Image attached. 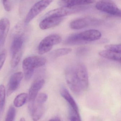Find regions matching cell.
Listing matches in <instances>:
<instances>
[{"instance_id":"obj_8","label":"cell","mask_w":121,"mask_h":121,"mask_svg":"<svg viewBox=\"0 0 121 121\" xmlns=\"http://www.w3.org/2000/svg\"><path fill=\"white\" fill-rule=\"evenodd\" d=\"M54 0H40L32 7L25 20V24L30 23L36 17L44 10Z\"/></svg>"},{"instance_id":"obj_19","label":"cell","mask_w":121,"mask_h":121,"mask_svg":"<svg viewBox=\"0 0 121 121\" xmlns=\"http://www.w3.org/2000/svg\"><path fill=\"white\" fill-rule=\"evenodd\" d=\"M28 99V94L22 93L18 95L14 100V104L17 107H20L23 106Z\"/></svg>"},{"instance_id":"obj_10","label":"cell","mask_w":121,"mask_h":121,"mask_svg":"<svg viewBox=\"0 0 121 121\" xmlns=\"http://www.w3.org/2000/svg\"><path fill=\"white\" fill-rule=\"evenodd\" d=\"M76 76L83 91L87 89L89 86L88 73L86 66L84 64H79L75 66Z\"/></svg>"},{"instance_id":"obj_30","label":"cell","mask_w":121,"mask_h":121,"mask_svg":"<svg viewBox=\"0 0 121 121\" xmlns=\"http://www.w3.org/2000/svg\"><path fill=\"white\" fill-rule=\"evenodd\" d=\"M20 121H25V119L24 117H22L20 119Z\"/></svg>"},{"instance_id":"obj_20","label":"cell","mask_w":121,"mask_h":121,"mask_svg":"<svg viewBox=\"0 0 121 121\" xmlns=\"http://www.w3.org/2000/svg\"><path fill=\"white\" fill-rule=\"evenodd\" d=\"M72 51V49L70 48L58 49L52 52L51 54L53 58H56L58 57L67 55L71 53Z\"/></svg>"},{"instance_id":"obj_26","label":"cell","mask_w":121,"mask_h":121,"mask_svg":"<svg viewBox=\"0 0 121 121\" xmlns=\"http://www.w3.org/2000/svg\"><path fill=\"white\" fill-rule=\"evenodd\" d=\"M48 99V95L45 93H39L37 95L34 102L38 104H44Z\"/></svg>"},{"instance_id":"obj_13","label":"cell","mask_w":121,"mask_h":121,"mask_svg":"<svg viewBox=\"0 0 121 121\" xmlns=\"http://www.w3.org/2000/svg\"><path fill=\"white\" fill-rule=\"evenodd\" d=\"M45 83V81L42 79L35 81L29 90L28 99L30 103H34L38 95V92Z\"/></svg>"},{"instance_id":"obj_5","label":"cell","mask_w":121,"mask_h":121,"mask_svg":"<svg viewBox=\"0 0 121 121\" xmlns=\"http://www.w3.org/2000/svg\"><path fill=\"white\" fill-rule=\"evenodd\" d=\"M66 82L71 91L76 95H80L83 92L76 76L75 66L67 68L65 72Z\"/></svg>"},{"instance_id":"obj_1","label":"cell","mask_w":121,"mask_h":121,"mask_svg":"<svg viewBox=\"0 0 121 121\" xmlns=\"http://www.w3.org/2000/svg\"><path fill=\"white\" fill-rule=\"evenodd\" d=\"M46 63V59L41 56H34L26 58L22 62V68L26 80H30L33 75L34 69L43 66Z\"/></svg>"},{"instance_id":"obj_29","label":"cell","mask_w":121,"mask_h":121,"mask_svg":"<svg viewBox=\"0 0 121 121\" xmlns=\"http://www.w3.org/2000/svg\"><path fill=\"white\" fill-rule=\"evenodd\" d=\"M50 120H52V121H61L60 118L58 117H55L53 118H52Z\"/></svg>"},{"instance_id":"obj_28","label":"cell","mask_w":121,"mask_h":121,"mask_svg":"<svg viewBox=\"0 0 121 121\" xmlns=\"http://www.w3.org/2000/svg\"><path fill=\"white\" fill-rule=\"evenodd\" d=\"M89 48L87 47H82L78 48L77 51V54L78 55H84L89 51Z\"/></svg>"},{"instance_id":"obj_3","label":"cell","mask_w":121,"mask_h":121,"mask_svg":"<svg viewBox=\"0 0 121 121\" xmlns=\"http://www.w3.org/2000/svg\"><path fill=\"white\" fill-rule=\"evenodd\" d=\"M22 29L20 25L17 26L15 29L10 49L12 54L22 50L27 33L26 30Z\"/></svg>"},{"instance_id":"obj_14","label":"cell","mask_w":121,"mask_h":121,"mask_svg":"<svg viewBox=\"0 0 121 121\" xmlns=\"http://www.w3.org/2000/svg\"><path fill=\"white\" fill-rule=\"evenodd\" d=\"M29 108L31 112L32 118L34 121L40 119L44 112L43 104H38L35 102L29 104Z\"/></svg>"},{"instance_id":"obj_9","label":"cell","mask_w":121,"mask_h":121,"mask_svg":"<svg viewBox=\"0 0 121 121\" xmlns=\"http://www.w3.org/2000/svg\"><path fill=\"white\" fill-rule=\"evenodd\" d=\"M102 20L94 18L87 17L79 18L72 21L69 24L71 29L79 30L90 26L99 25L102 23Z\"/></svg>"},{"instance_id":"obj_21","label":"cell","mask_w":121,"mask_h":121,"mask_svg":"<svg viewBox=\"0 0 121 121\" xmlns=\"http://www.w3.org/2000/svg\"><path fill=\"white\" fill-rule=\"evenodd\" d=\"M22 50L12 54V58L11 61V65L12 68H14L17 66L22 58Z\"/></svg>"},{"instance_id":"obj_25","label":"cell","mask_w":121,"mask_h":121,"mask_svg":"<svg viewBox=\"0 0 121 121\" xmlns=\"http://www.w3.org/2000/svg\"><path fill=\"white\" fill-rule=\"evenodd\" d=\"M105 49L112 51L116 53H121V45L119 44H111L105 46Z\"/></svg>"},{"instance_id":"obj_23","label":"cell","mask_w":121,"mask_h":121,"mask_svg":"<svg viewBox=\"0 0 121 121\" xmlns=\"http://www.w3.org/2000/svg\"><path fill=\"white\" fill-rule=\"evenodd\" d=\"M69 118L71 121H81L79 111L74 109L69 106Z\"/></svg>"},{"instance_id":"obj_6","label":"cell","mask_w":121,"mask_h":121,"mask_svg":"<svg viewBox=\"0 0 121 121\" xmlns=\"http://www.w3.org/2000/svg\"><path fill=\"white\" fill-rule=\"evenodd\" d=\"M84 6L73 7H61L60 8L52 10L47 13L43 17H64L65 16L76 14L87 9Z\"/></svg>"},{"instance_id":"obj_12","label":"cell","mask_w":121,"mask_h":121,"mask_svg":"<svg viewBox=\"0 0 121 121\" xmlns=\"http://www.w3.org/2000/svg\"><path fill=\"white\" fill-rule=\"evenodd\" d=\"M23 77L24 74L22 72L15 73L11 76L8 85L7 95L8 96L17 89Z\"/></svg>"},{"instance_id":"obj_27","label":"cell","mask_w":121,"mask_h":121,"mask_svg":"<svg viewBox=\"0 0 121 121\" xmlns=\"http://www.w3.org/2000/svg\"><path fill=\"white\" fill-rule=\"evenodd\" d=\"M7 51L5 50L2 52L0 54V70L2 68L7 57Z\"/></svg>"},{"instance_id":"obj_11","label":"cell","mask_w":121,"mask_h":121,"mask_svg":"<svg viewBox=\"0 0 121 121\" xmlns=\"http://www.w3.org/2000/svg\"><path fill=\"white\" fill-rule=\"evenodd\" d=\"M64 19V17H43L39 24V28L42 30L48 29L59 25Z\"/></svg>"},{"instance_id":"obj_4","label":"cell","mask_w":121,"mask_h":121,"mask_svg":"<svg viewBox=\"0 0 121 121\" xmlns=\"http://www.w3.org/2000/svg\"><path fill=\"white\" fill-rule=\"evenodd\" d=\"M62 38L60 35L53 34L46 37L39 43L38 52L40 55H43L50 51L53 47L61 42Z\"/></svg>"},{"instance_id":"obj_24","label":"cell","mask_w":121,"mask_h":121,"mask_svg":"<svg viewBox=\"0 0 121 121\" xmlns=\"http://www.w3.org/2000/svg\"><path fill=\"white\" fill-rule=\"evenodd\" d=\"M16 110L13 106H11L9 108L5 118V121H14L15 117Z\"/></svg>"},{"instance_id":"obj_7","label":"cell","mask_w":121,"mask_h":121,"mask_svg":"<svg viewBox=\"0 0 121 121\" xmlns=\"http://www.w3.org/2000/svg\"><path fill=\"white\" fill-rule=\"evenodd\" d=\"M97 9L110 15L121 17L120 9L112 0H100L95 6Z\"/></svg>"},{"instance_id":"obj_16","label":"cell","mask_w":121,"mask_h":121,"mask_svg":"<svg viewBox=\"0 0 121 121\" xmlns=\"http://www.w3.org/2000/svg\"><path fill=\"white\" fill-rule=\"evenodd\" d=\"M95 0H59L58 5L61 7H73L92 4Z\"/></svg>"},{"instance_id":"obj_22","label":"cell","mask_w":121,"mask_h":121,"mask_svg":"<svg viewBox=\"0 0 121 121\" xmlns=\"http://www.w3.org/2000/svg\"><path fill=\"white\" fill-rule=\"evenodd\" d=\"M5 88L4 85H0V113L3 110L5 103Z\"/></svg>"},{"instance_id":"obj_18","label":"cell","mask_w":121,"mask_h":121,"mask_svg":"<svg viewBox=\"0 0 121 121\" xmlns=\"http://www.w3.org/2000/svg\"><path fill=\"white\" fill-rule=\"evenodd\" d=\"M99 54L103 58L121 62V53L106 49L99 52Z\"/></svg>"},{"instance_id":"obj_2","label":"cell","mask_w":121,"mask_h":121,"mask_svg":"<svg viewBox=\"0 0 121 121\" xmlns=\"http://www.w3.org/2000/svg\"><path fill=\"white\" fill-rule=\"evenodd\" d=\"M102 34L98 30H90L80 33L73 34V39L75 45H80L99 40Z\"/></svg>"},{"instance_id":"obj_15","label":"cell","mask_w":121,"mask_h":121,"mask_svg":"<svg viewBox=\"0 0 121 121\" xmlns=\"http://www.w3.org/2000/svg\"><path fill=\"white\" fill-rule=\"evenodd\" d=\"M10 27V23L8 19L3 18L0 20V46L4 44Z\"/></svg>"},{"instance_id":"obj_17","label":"cell","mask_w":121,"mask_h":121,"mask_svg":"<svg viewBox=\"0 0 121 121\" xmlns=\"http://www.w3.org/2000/svg\"><path fill=\"white\" fill-rule=\"evenodd\" d=\"M60 91L61 96L68 102L69 106L78 111V107L75 101L68 90L65 87H62Z\"/></svg>"}]
</instances>
